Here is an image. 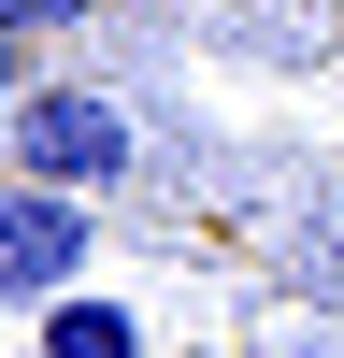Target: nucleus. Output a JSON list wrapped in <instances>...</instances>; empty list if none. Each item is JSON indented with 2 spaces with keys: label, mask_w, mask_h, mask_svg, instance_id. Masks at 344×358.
Returning <instances> with one entry per match:
<instances>
[{
  "label": "nucleus",
  "mask_w": 344,
  "mask_h": 358,
  "mask_svg": "<svg viewBox=\"0 0 344 358\" xmlns=\"http://www.w3.org/2000/svg\"><path fill=\"white\" fill-rule=\"evenodd\" d=\"M0 143H15V172H29V187H115V172H129L143 158V143H129V115H115L101 101V86H29V101L15 115H0Z\"/></svg>",
  "instance_id": "nucleus-1"
},
{
  "label": "nucleus",
  "mask_w": 344,
  "mask_h": 358,
  "mask_svg": "<svg viewBox=\"0 0 344 358\" xmlns=\"http://www.w3.org/2000/svg\"><path fill=\"white\" fill-rule=\"evenodd\" d=\"M101 0H0V29H86Z\"/></svg>",
  "instance_id": "nucleus-4"
},
{
  "label": "nucleus",
  "mask_w": 344,
  "mask_h": 358,
  "mask_svg": "<svg viewBox=\"0 0 344 358\" xmlns=\"http://www.w3.org/2000/svg\"><path fill=\"white\" fill-rule=\"evenodd\" d=\"M43 358H143V315L101 301V287H72V301H43Z\"/></svg>",
  "instance_id": "nucleus-3"
},
{
  "label": "nucleus",
  "mask_w": 344,
  "mask_h": 358,
  "mask_svg": "<svg viewBox=\"0 0 344 358\" xmlns=\"http://www.w3.org/2000/svg\"><path fill=\"white\" fill-rule=\"evenodd\" d=\"M86 258H101V215H86L72 187H0V315H43L86 287Z\"/></svg>",
  "instance_id": "nucleus-2"
},
{
  "label": "nucleus",
  "mask_w": 344,
  "mask_h": 358,
  "mask_svg": "<svg viewBox=\"0 0 344 358\" xmlns=\"http://www.w3.org/2000/svg\"><path fill=\"white\" fill-rule=\"evenodd\" d=\"M15 43H29V29H0V115L29 101V57H15Z\"/></svg>",
  "instance_id": "nucleus-5"
}]
</instances>
